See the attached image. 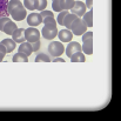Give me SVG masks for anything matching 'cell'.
<instances>
[{"label":"cell","instance_id":"e0dca14e","mask_svg":"<svg viewBox=\"0 0 121 121\" xmlns=\"http://www.w3.org/2000/svg\"><path fill=\"white\" fill-rule=\"evenodd\" d=\"M77 18H79V17H77L75 14L68 13V14L66 15V18L64 19V26H65L67 30H69V28H71V25L73 24V21H74Z\"/></svg>","mask_w":121,"mask_h":121},{"label":"cell","instance_id":"6da1fadb","mask_svg":"<svg viewBox=\"0 0 121 121\" xmlns=\"http://www.w3.org/2000/svg\"><path fill=\"white\" fill-rule=\"evenodd\" d=\"M8 13L17 21L24 20L26 18V14H27L26 8L21 4L20 0H9L8 1Z\"/></svg>","mask_w":121,"mask_h":121},{"label":"cell","instance_id":"5bb4252c","mask_svg":"<svg viewBox=\"0 0 121 121\" xmlns=\"http://www.w3.org/2000/svg\"><path fill=\"white\" fill-rule=\"evenodd\" d=\"M0 43L5 46V48H6L7 53L13 52V51H14V48L17 47V46H15V42H14V40H13V39H4V40L1 41Z\"/></svg>","mask_w":121,"mask_h":121},{"label":"cell","instance_id":"277c9868","mask_svg":"<svg viewBox=\"0 0 121 121\" xmlns=\"http://www.w3.org/2000/svg\"><path fill=\"white\" fill-rule=\"evenodd\" d=\"M65 52V47L61 42H58V41H53L48 45V53L52 55V56H60L62 53Z\"/></svg>","mask_w":121,"mask_h":121},{"label":"cell","instance_id":"8992f818","mask_svg":"<svg viewBox=\"0 0 121 121\" xmlns=\"http://www.w3.org/2000/svg\"><path fill=\"white\" fill-rule=\"evenodd\" d=\"M25 38H26V41L28 42H35L40 39V32L34 28V27H30L27 30H25Z\"/></svg>","mask_w":121,"mask_h":121},{"label":"cell","instance_id":"603a6c76","mask_svg":"<svg viewBox=\"0 0 121 121\" xmlns=\"http://www.w3.org/2000/svg\"><path fill=\"white\" fill-rule=\"evenodd\" d=\"M69 13V9H66V11H61L60 12V14H59V17L56 18L58 20H56V22L59 24V25H61V26H64V19L66 18V15Z\"/></svg>","mask_w":121,"mask_h":121},{"label":"cell","instance_id":"9c48e42d","mask_svg":"<svg viewBox=\"0 0 121 121\" xmlns=\"http://www.w3.org/2000/svg\"><path fill=\"white\" fill-rule=\"evenodd\" d=\"M27 24L30 25V27H35V26H39L41 22H42V18H41L40 13H31L28 17H27Z\"/></svg>","mask_w":121,"mask_h":121},{"label":"cell","instance_id":"484cf974","mask_svg":"<svg viewBox=\"0 0 121 121\" xmlns=\"http://www.w3.org/2000/svg\"><path fill=\"white\" fill-rule=\"evenodd\" d=\"M60 0H53V4H52V8L54 12H61V8H60Z\"/></svg>","mask_w":121,"mask_h":121},{"label":"cell","instance_id":"4fadbf2b","mask_svg":"<svg viewBox=\"0 0 121 121\" xmlns=\"http://www.w3.org/2000/svg\"><path fill=\"white\" fill-rule=\"evenodd\" d=\"M18 27H17V25H15V22L14 21H8L6 25H5V27H4V33H6L7 35H12L14 32H15V30H17Z\"/></svg>","mask_w":121,"mask_h":121},{"label":"cell","instance_id":"7402d4cb","mask_svg":"<svg viewBox=\"0 0 121 121\" xmlns=\"http://www.w3.org/2000/svg\"><path fill=\"white\" fill-rule=\"evenodd\" d=\"M34 6H35V9L41 12V11H43L47 7V0H35Z\"/></svg>","mask_w":121,"mask_h":121},{"label":"cell","instance_id":"44dd1931","mask_svg":"<svg viewBox=\"0 0 121 121\" xmlns=\"http://www.w3.org/2000/svg\"><path fill=\"white\" fill-rule=\"evenodd\" d=\"M34 61H35V62H49V61H51V58H49L47 54H45V53H39V54L35 56Z\"/></svg>","mask_w":121,"mask_h":121},{"label":"cell","instance_id":"4dcf8cb0","mask_svg":"<svg viewBox=\"0 0 121 121\" xmlns=\"http://www.w3.org/2000/svg\"><path fill=\"white\" fill-rule=\"evenodd\" d=\"M0 54H2V55H6L7 54V51H6L5 46L1 45V43H0Z\"/></svg>","mask_w":121,"mask_h":121},{"label":"cell","instance_id":"5b68a950","mask_svg":"<svg viewBox=\"0 0 121 121\" xmlns=\"http://www.w3.org/2000/svg\"><path fill=\"white\" fill-rule=\"evenodd\" d=\"M41 34L45 39L47 40H52L56 37L58 34V28L56 26H51V25H45V27L41 31Z\"/></svg>","mask_w":121,"mask_h":121},{"label":"cell","instance_id":"ba28073f","mask_svg":"<svg viewBox=\"0 0 121 121\" xmlns=\"http://www.w3.org/2000/svg\"><path fill=\"white\" fill-rule=\"evenodd\" d=\"M77 52H82L81 45L79 42H77V41H69L68 46L66 47V55L71 58V56H72L74 53H77Z\"/></svg>","mask_w":121,"mask_h":121},{"label":"cell","instance_id":"f546056e","mask_svg":"<svg viewBox=\"0 0 121 121\" xmlns=\"http://www.w3.org/2000/svg\"><path fill=\"white\" fill-rule=\"evenodd\" d=\"M86 8H88V9H92V7H93V0H86Z\"/></svg>","mask_w":121,"mask_h":121},{"label":"cell","instance_id":"cb8c5ba5","mask_svg":"<svg viewBox=\"0 0 121 121\" xmlns=\"http://www.w3.org/2000/svg\"><path fill=\"white\" fill-rule=\"evenodd\" d=\"M35 0H24V6L26 9H30V11H34L35 9Z\"/></svg>","mask_w":121,"mask_h":121},{"label":"cell","instance_id":"8fae6325","mask_svg":"<svg viewBox=\"0 0 121 121\" xmlns=\"http://www.w3.org/2000/svg\"><path fill=\"white\" fill-rule=\"evenodd\" d=\"M58 37L61 42H69L72 41V38H73V33L71 32V30H61L58 32Z\"/></svg>","mask_w":121,"mask_h":121},{"label":"cell","instance_id":"d6a6232c","mask_svg":"<svg viewBox=\"0 0 121 121\" xmlns=\"http://www.w3.org/2000/svg\"><path fill=\"white\" fill-rule=\"evenodd\" d=\"M4 56H5V55L0 54V62H1V61H4Z\"/></svg>","mask_w":121,"mask_h":121},{"label":"cell","instance_id":"9a60e30c","mask_svg":"<svg viewBox=\"0 0 121 121\" xmlns=\"http://www.w3.org/2000/svg\"><path fill=\"white\" fill-rule=\"evenodd\" d=\"M8 14V0H0V18L7 17Z\"/></svg>","mask_w":121,"mask_h":121},{"label":"cell","instance_id":"2e32d148","mask_svg":"<svg viewBox=\"0 0 121 121\" xmlns=\"http://www.w3.org/2000/svg\"><path fill=\"white\" fill-rule=\"evenodd\" d=\"M82 17H83L82 18V21L86 24V26L87 27H92L93 26V12H92V9L88 11L87 13H85Z\"/></svg>","mask_w":121,"mask_h":121},{"label":"cell","instance_id":"30bf717a","mask_svg":"<svg viewBox=\"0 0 121 121\" xmlns=\"http://www.w3.org/2000/svg\"><path fill=\"white\" fill-rule=\"evenodd\" d=\"M12 38H13V40L14 42L17 43H22V42H25L26 41V38H25V30L24 28H17L15 30V32L12 34Z\"/></svg>","mask_w":121,"mask_h":121},{"label":"cell","instance_id":"d6986e66","mask_svg":"<svg viewBox=\"0 0 121 121\" xmlns=\"http://www.w3.org/2000/svg\"><path fill=\"white\" fill-rule=\"evenodd\" d=\"M75 0H60V8L61 11H66V9H71L74 5Z\"/></svg>","mask_w":121,"mask_h":121},{"label":"cell","instance_id":"1f68e13d","mask_svg":"<svg viewBox=\"0 0 121 121\" xmlns=\"http://www.w3.org/2000/svg\"><path fill=\"white\" fill-rule=\"evenodd\" d=\"M53 61H54V62H65V60H64L62 58H59V56L54 58V59H53Z\"/></svg>","mask_w":121,"mask_h":121},{"label":"cell","instance_id":"ffe728a7","mask_svg":"<svg viewBox=\"0 0 121 121\" xmlns=\"http://www.w3.org/2000/svg\"><path fill=\"white\" fill-rule=\"evenodd\" d=\"M13 61H14V62H27V61H28V56L25 55L24 53L18 52V53L13 56Z\"/></svg>","mask_w":121,"mask_h":121},{"label":"cell","instance_id":"7a4b0ae2","mask_svg":"<svg viewBox=\"0 0 121 121\" xmlns=\"http://www.w3.org/2000/svg\"><path fill=\"white\" fill-rule=\"evenodd\" d=\"M81 49L85 54H88V55L93 53V32H85L82 34Z\"/></svg>","mask_w":121,"mask_h":121},{"label":"cell","instance_id":"f1b7e54d","mask_svg":"<svg viewBox=\"0 0 121 121\" xmlns=\"http://www.w3.org/2000/svg\"><path fill=\"white\" fill-rule=\"evenodd\" d=\"M31 45H32V49H33V52H38V49L40 48V46H41L40 40L35 41V42H32Z\"/></svg>","mask_w":121,"mask_h":121},{"label":"cell","instance_id":"52a82bcc","mask_svg":"<svg viewBox=\"0 0 121 121\" xmlns=\"http://www.w3.org/2000/svg\"><path fill=\"white\" fill-rule=\"evenodd\" d=\"M69 11L72 14H75L77 17H82L86 13V5L82 1H74V5Z\"/></svg>","mask_w":121,"mask_h":121},{"label":"cell","instance_id":"4316f807","mask_svg":"<svg viewBox=\"0 0 121 121\" xmlns=\"http://www.w3.org/2000/svg\"><path fill=\"white\" fill-rule=\"evenodd\" d=\"M40 15H41V18H42V19H45V18H47V17H54V14H53V12H52V11H46V9L41 11Z\"/></svg>","mask_w":121,"mask_h":121},{"label":"cell","instance_id":"d4e9b609","mask_svg":"<svg viewBox=\"0 0 121 121\" xmlns=\"http://www.w3.org/2000/svg\"><path fill=\"white\" fill-rule=\"evenodd\" d=\"M42 22L45 25H51V26H56V20L54 19V17H47L45 19H42Z\"/></svg>","mask_w":121,"mask_h":121},{"label":"cell","instance_id":"7c38bea8","mask_svg":"<svg viewBox=\"0 0 121 121\" xmlns=\"http://www.w3.org/2000/svg\"><path fill=\"white\" fill-rule=\"evenodd\" d=\"M18 52H20V53H24L25 55L30 56V55L33 53V49H32V45H31V42H28V41H25V42L20 43V46H19V51H18Z\"/></svg>","mask_w":121,"mask_h":121},{"label":"cell","instance_id":"ac0fdd59","mask_svg":"<svg viewBox=\"0 0 121 121\" xmlns=\"http://www.w3.org/2000/svg\"><path fill=\"white\" fill-rule=\"evenodd\" d=\"M71 61L72 62H85L86 61V56L82 52H77L71 56Z\"/></svg>","mask_w":121,"mask_h":121},{"label":"cell","instance_id":"3957f363","mask_svg":"<svg viewBox=\"0 0 121 121\" xmlns=\"http://www.w3.org/2000/svg\"><path fill=\"white\" fill-rule=\"evenodd\" d=\"M71 32L74 34V35H82L85 32H86V30H87V26H86V24L82 21V19L80 18H77L74 21H73V24L71 25Z\"/></svg>","mask_w":121,"mask_h":121},{"label":"cell","instance_id":"83f0119b","mask_svg":"<svg viewBox=\"0 0 121 121\" xmlns=\"http://www.w3.org/2000/svg\"><path fill=\"white\" fill-rule=\"evenodd\" d=\"M8 21H9V19H8L7 17L0 18V31H4V27H5V25H6Z\"/></svg>","mask_w":121,"mask_h":121}]
</instances>
